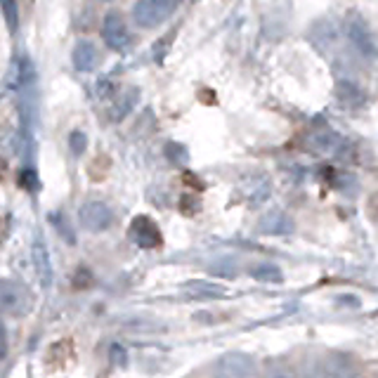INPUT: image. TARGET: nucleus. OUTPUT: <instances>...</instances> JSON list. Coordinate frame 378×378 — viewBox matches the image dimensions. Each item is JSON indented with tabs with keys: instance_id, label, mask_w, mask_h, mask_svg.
<instances>
[{
	"instance_id": "f257e3e1",
	"label": "nucleus",
	"mask_w": 378,
	"mask_h": 378,
	"mask_svg": "<svg viewBox=\"0 0 378 378\" xmlns=\"http://www.w3.org/2000/svg\"><path fill=\"white\" fill-rule=\"evenodd\" d=\"M346 36L350 46L357 50L364 59H378V36L371 24L359 12H348L346 17Z\"/></svg>"
},
{
	"instance_id": "f03ea898",
	"label": "nucleus",
	"mask_w": 378,
	"mask_h": 378,
	"mask_svg": "<svg viewBox=\"0 0 378 378\" xmlns=\"http://www.w3.org/2000/svg\"><path fill=\"white\" fill-rule=\"evenodd\" d=\"M177 5L180 0H137L132 8V19L142 29H154L173 17Z\"/></svg>"
},
{
	"instance_id": "7ed1b4c3",
	"label": "nucleus",
	"mask_w": 378,
	"mask_h": 378,
	"mask_svg": "<svg viewBox=\"0 0 378 378\" xmlns=\"http://www.w3.org/2000/svg\"><path fill=\"white\" fill-rule=\"evenodd\" d=\"M0 303H3V312L10 317H26L33 310L31 291L17 279H3V286H0Z\"/></svg>"
},
{
	"instance_id": "20e7f679",
	"label": "nucleus",
	"mask_w": 378,
	"mask_h": 378,
	"mask_svg": "<svg viewBox=\"0 0 378 378\" xmlns=\"http://www.w3.org/2000/svg\"><path fill=\"white\" fill-rule=\"evenodd\" d=\"M128 235H130L135 246L142 248V251H154V248H161V243H163V237H161L157 220H152L149 215H137V218H132Z\"/></svg>"
},
{
	"instance_id": "39448f33",
	"label": "nucleus",
	"mask_w": 378,
	"mask_h": 378,
	"mask_svg": "<svg viewBox=\"0 0 378 378\" xmlns=\"http://www.w3.org/2000/svg\"><path fill=\"white\" fill-rule=\"evenodd\" d=\"M102 41L114 50V52H126L130 48V33H128V26L123 21V17L119 12H107L102 19Z\"/></svg>"
},
{
	"instance_id": "423d86ee",
	"label": "nucleus",
	"mask_w": 378,
	"mask_h": 378,
	"mask_svg": "<svg viewBox=\"0 0 378 378\" xmlns=\"http://www.w3.org/2000/svg\"><path fill=\"white\" fill-rule=\"evenodd\" d=\"M303 147H305V152L315 154V157H338L341 149L346 147V142H343V137L338 135V132L324 128V130L310 132V135L305 137Z\"/></svg>"
},
{
	"instance_id": "0eeeda50",
	"label": "nucleus",
	"mask_w": 378,
	"mask_h": 378,
	"mask_svg": "<svg viewBox=\"0 0 378 378\" xmlns=\"http://www.w3.org/2000/svg\"><path fill=\"white\" fill-rule=\"evenodd\" d=\"M79 220L88 232H104L114 222V213L104 201H86L79 208Z\"/></svg>"
},
{
	"instance_id": "6e6552de",
	"label": "nucleus",
	"mask_w": 378,
	"mask_h": 378,
	"mask_svg": "<svg viewBox=\"0 0 378 378\" xmlns=\"http://www.w3.org/2000/svg\"><path fill=\"white\" fill-rule=\"evenodd\" d=\"M215 374L227 378H243L255 374V364L248 355L241 352H227L215 362Z\"/></svg>"
},
{
	"instance_id": "1a4fd4ad",
	"label": "nucleus",
	"mask_w": 378,
	"mask_h": 378,
	"mask_svg": "<svg viewBox=\"0 0 378 378\" xmlns=\"http://www.w3.org/2000/svg\"><path fill=\"white\" fill-rule=\"evenodd\" d=\"M296 230L291 215L284 213V210H268L263 218L258 220V232L270 237H281V235H291Z\"/></svg>"
},
{
	"instance_id": "9d476101",
	"label": "nucleus",
	"mask_w": 378,
	"mask_h": 378,
	"mask_svg": "<svg viewBox=\"0 0 378 378\" xmlns=\"http://www.w3.org/2000/svg\"><path fill=\"white\" fill-rule=\"evenodd\" d=\"M270 192H272V185L268 177H246L241 185V199L248 206H253V208H258V206L268 201Z\"/></svg>"
},
{
	"instance_id": "9b49d317",
	"label": "nucleus",
	"mask_w": 378,
	"mask_h": 378,
	"mask_svg": "<svg viewBox=\"0 0 378 378\" xmlns=\"http://www.w3.org/2000/svg\"><path fill=\"white\" fill-rule=\"evenodd\" d=\"M31 258H33V268H36V277L41 279V286L48 291V288L52 286V260H50V253L41 239L33 241Z\"/></svg>"
},
{
	"instance_id": "f8f14e48",
	"label": "nucleus",
	"mask_w": 378,
	"mask_h": 378,
	"mask_svg": "<svg viewBox=\"0 0 378 378\" xmlns=\"http://www.w3.org/2000/svg\"><path fill=\"white\" fill-rule=\"evenodd\" d=\"M185 293L197 300H220L227 298V288L220 286L215 281H203V279H194L185 284Z\"/></svg>"
},
{
	"instance_id": "ddd939ff",
	"label": "nucleus",
	"mask_w": 378,
	"mask_h": 378,
	"mask_svg": "<svg viewBox=\"0 0 378 378\" xmlns=\"http://www.w3.org/2000/svg\"><path fill=\"white\" fill-rule=\"evenodd\" d=\"M336 99L348 109H359L366 104V94L357 83L352 81H338L336 86Z\"/></svg>"
},
{
	"instance_id": "4468645a",
	"label": "nucleus",
	"mask_w": 378,
	"mask_h": 378,
	"mask_svg": "<svg viewBox=\"0 0 378 378\" xmlns=\"http://www.w3.org/2000/svg\"><path fill=\"white\" fill-rule=\"evenodd\" d=\"M71 62L79 71H92L97 66V48L90 41H81L71 52Z\"/></svg>"
},
{
	"instance_id": "2eb2a0df",
	"label": "nucleus",
	"mask_w": 378,
	"mask_h": 378,
	"mask_svg": "<svg viewBox=\"0 0 378 378\" xmlns=\"http://www.w3.org/2000/svg\"><path fill=\"white\" fill-rule=\"evenodd\" d=\"M137 97H140V90L137 88H126L119 97H114V104H111V121H123L137 104Z\"/></svg>"
},
{
	"instance_id": "dca6fc26",
	"label": "nucleus",
	"mask_w": 378,
	"mask_h": 378,
	"mask_svg": "<svg viewBox=\"0 0 378 378\" xmlns=\"http://www.w3.org/2000/svg\"><path fill=\"white\" fill-rule=\"evenodd\" d=\"M251 277L258 281H265V284H279L284 279L281 270L272 263H260V265H253L251 268Z\"/></svg>"
},
{
	"instance_id": "f3484780",
	"label": "nucleus",
	"mask_w": 378,
	"mask_h": 378,
	"mask_svg": "<svg viewBox=\"0 0 378 378\" xmlns=\"http://www.w3.org/2000/svg\"><path fill=\"white\" fill-rule=\"evenodd\" d=\"M3 14L5 21H8V29L14 33L19 29V5H17V0H3Z\"/></svg>"
},
{
	"instance_id": "a211bd4d",
	"label": "nucleus",
	"mask_w": 378,
	"mask_h": 378,
	"mask_svg": "<svg viewBox=\"0 0 378 378\" xmlns=\"http://www.w3.org/2000/svg\"><path fill=\"white\" fill-rule=\"evenodd\" d=\"M69 147H71V152H74V157H81V154H86V149H88V137L83 135L81 130H74L69 135Z\"/></svg>"
},
{
	"instance_id": "6ab92c4d",
	"label": "nucleus",
	"mask_w": 378,
	"mask_h": 378,
	"mask_svg": "<svg viewBox=\"0 0 378 378\" xmlns=\"http://www.w3.org/2000/svg\"><path fill=\"white\" fill-rule=\"evenodd\" d=\"M50 222H52L54 230H57L59 235H62V237L66 239V241H69V243H76V237L69 232V225H66V220H64V215H62V213H52V215H50Z\"/></svg>"
},
{
	"instance_id": "aec40b11",
	"label": "nucleus",
	"mask_w": 378,
	"mask_h": 378,
	"mask_svg": "<svg viewBox=\"0 0 378 378\" xmlns=\"http://www.w3.org/2000/svg\"><path fill=\"white\" fill-rule=\"evenodd\" d=\"M19 185L26 189V192H36L38 189V175L33 168H24L19 173Z\"/></svg>"
},
{
	"instance_id": "412c9836",
	"label": "nucleus",
	"mask_w": 378,
	"mask_h": 378,
	"mask_svg": "<svg viewBox=\"0 0 378 378\" xmlns=\"http://www.w3.org/2000/svg\"><path fill=\"white\" fill-rule=\"evenodd\" d=\"M166 157L173 161V163H182V161L187 159V149L177 142H168L166 144Z\"/></svg>"
},
{
	"instance_id": "4be33fe9",
	"label": "nucleus",
	"mask_w": 378,
	"mask_h": 378,
	"mask_svg": "<svg viewBox=\"0 0 378 378\" xmlns=\"http://www.w3.org/2000/svg\"><path fill=\"white\" fill-rule=\"evenodd\" d=\"M109 359L114 362L116 366H126L128 362V352H126V348L123 346H119V343H114L109 350Z\"/></svg>"
},
{
	"instance_id": "5701e85b",
	"label": "nucleus",
	"mask_w": 378,
	"mask_h": 378,
	"mask_svg": "<svg viewBox=\"0 0 378 378\" xmlns=\"http://www.w3.org/2000/svg\"><path fill=\"white\" fill-rule=\"evenodd\" d=\"M180 208H182V213H189V215H192V210H189V208H194V210H199V208H201V201H199V199L197 197H192V194H187V197H182V203H180Z\"/></svg>"
},
{
	"instance_id": "b1692460",
	"label": "nucleus",
	"mask_w": 378,
	"mask_h": 378,
	"mask_svg": "<svg viewBox=\"0 0 378 378\" xmlns=\"http://www.w3.org/2000/svg\"><path fill=\"white\" fill-rule=\"evenodd\" d=\"M336 303H350L348 308H359V305H362L359 303V298H355V296H338Z\"/></svg>"
},
{
	"instance_id": "393cba45",
	"label": "nucleus",
	"mask_w": 378,
	"mask_h": 378,
	"mask_svg": "<svg viewBox=\"0 0 378 378\" xmlns=\"http://www.w3.org/2000/svg\"><path fill=\"white\" fill-rule=\"evenodd\" d=\"M97 3H109V0H97Z\"/></svg>"
}]
</instances>
